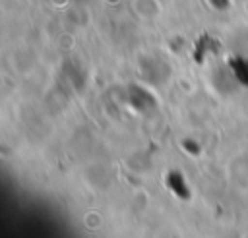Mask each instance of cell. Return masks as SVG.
I'll return each mask as SVG.
<instances>
[{"instance_id":"1","label":"cell","mask_w":248,"mask_h":238,"mask_svg":"<svg viewBox=\"0 0 248 238\" xmlns=\"http://www.w3.org/2000/svg\"><path fill=\"white\" fill-rule=\"evenodd\" d=\"M134 10L141 17H153L159 14V2L157 0H134Z\"/></svg>"}]
</instances>
